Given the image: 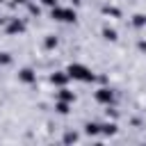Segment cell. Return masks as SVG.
Segmentation results:
<instances>
[{
  "mask_svg": "<svg viewBox=\"0 0 146 146\" xmlns=\"http://www.w3.org/2000/svg\"><path fill=\"white\" fill-rule=\"evenodd\" d=\"M66 73H68L71 80H78V82H91V80H94L91 68H87L84 64H71V66L66 68Z\"/></svg>",
  "mask_w": 146,
  "mask_h": 146,
  "instance_id": "obj_1",
  "label": "cell"
},
{
  "mask_svg": "<svg viewBox=\"0 0 146 146\" xmlns=\"http://www.w3.org/2000/svg\"><path fill=\"white\" fill-rule=\"evenodd\" d=\"M52 16L57 18V21H62V23H73L75 21V11L73 9H68V7H52Z\"/></svg>",
  "mask_w": 146,
  "mask_h": 146,
  "instance_id": "obj_2",
  "label": "cell"
},
{
  "mask_svg": "<svg viewBox=\"0 0 146 146\" xmlns=\"http://www.w3.org/2000/svg\"><path fill=\"white\" fill-rule=\"evenodd\" d=\"M96 98H98L100 103H110V100H112V91L103 87V89H98V91H96Z\"/></svg>",
  "mask_w": 146,
  "mask_h": 146,
  "instance_id": "obj_3",
  "label": "cell"
},
{
  "mask_svg": "<svg viewBox=\"0 0 146 146\" xmlns=\"http://www.w3.org/2000/svg\"><path fill=\"white\" fill-rule=\"evenodd\" d=\"M32 78H34V75H32L30 68H23V71H21V80H23V82H32Z\"/></svg>",
  "mask_w": 146,
  "mask_h": 146,
  "instance_id": "obj_4",
  "label": "cell"
}]
</instances>
